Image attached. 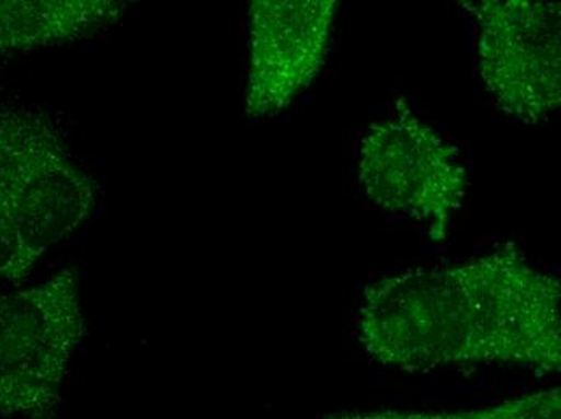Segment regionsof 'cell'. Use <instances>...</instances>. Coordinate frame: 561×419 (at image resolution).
I'll use <instances>...</instances> for the list:
<instances>
[{"instance_id": "cell-3", "label": "cell", "mask_w": 561, "mask_h": 419, "mask_svg": "<svg viewBox=\"0 0 561 419\" xmlns=\"http://www.w3.org/2000/svg\"><path fill=\"white\" fill-rule=\"evenodd\" d=\"M85 323L77 268L0 294V415L50 419Z\"/></svg>"}, {"instance_id": "cell-1", "label": "cell", "mask_w": 561, "mask_h": 419, "mask_svg": "<svg viewBox=\"0 0 561 419\" xmlns=\"http://www.w3.org/2000/svg\"><path fill=\"white\" fill-rule=\"evenodd\" d=\"M358 340L382 366H561L560 281L516 251L416 268L366 286Z\"/></svg>"}, {"instance_id": "cell-4", "label": "cell", "mask_w": 561, "mask_h": 419, "mask_svg": "<svg viewBox=\"0 0 561 419\" xmlns=\"http://www.w3.org/2000/svg\"><path fill=\"white\" fill-rule=\"evenodd\" d=\"M358 176L369 199L393 213L430 221L439 237L468 184L458 149L410 112L369 126L360 142Z\"/></svg>"}, {"instance_id": "cell-6", "label": "cell", "mask_w": 561, "mask_h": 419, "mask_svg": "<svg viewBox=\"0 0 561 419\" xmlns=\"http://www.w3.org/2000/svg\"><path fill=\"white\" fill-rule=\"evenodd\" d=\"M334 0H259L249 13L245 110L266 117L311 83L327 56Z\"/></svg>"}, {"instance_id": "cell-2", "label": "cell", "mask_w": 561, "mask_h": 419, "mask_svg": "<svg viewBox=\"0 0 561 419\" xmlns=\"http://www.w3.org/2000/svg\"><path fill=\"white\" fill-rule=\"evenodd\" d=\"M95 206V184L54 123L0 108V279L20 282Z\"/></svg>"}, {"instance_id": "cell-8", "label": "cell", "mask_w": 561, "mask_h": 419, "mask_svg": "<svg viewBox=\"0 0 561 419\" xmlns=\"http://www.w3.org/2000/svg\"><path fill=\"white\" fill-rule=\"evenodd\" d=\"M320 419H561L560 389L539 391L492 407L457 411L373 410L323 415Z\"/></svg>"}, {"instance_id": "cell-5", "label": "cell", "mask_w": 561, "mask_h": 419, "mask_svg": "<svg viewBox=\"0 0 561 419\" xmlns=\"http://www.w3.org/2000/svg\"><path fill=\"white\" fill-rule=\"evenodd\" d=\"M477 13L481 77L506 114L537 123L559 110L560 3L482 2Z\"/></svg>"}, {"instance_id": "cell-7", "label": "cell", "mask_w": 561, "mask_h": 419, "mask_svg": "<svg viewBox=\"0 0 561 419\" xmlns=\"http://www.w3.org/2000/svg\"><path fill=\"white\" fill-rule=\"evenodd\" d=\"M112 0H0V56L84 39L118 22Z\"/></svg>"}]
</instances>
